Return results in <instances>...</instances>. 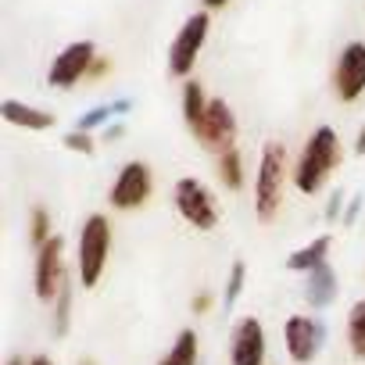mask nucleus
<instances>
[{"label":"nucleus","mask_w":365,"mask_h":365,"mask_svg":"<svg viewBox=\"0 0 365 365\" xmlns=\"http://www.w3.org/2000/svg\"><path fill=\"white\" fill-rule=\"evenodd\" d=\"M336 168H340V136H336L333 125H319V129L304 140L301 154L294 158L290 182H294L297 194L315 197L326 182H329V175H333Z\"/></svg>","instance_id":"f257e3e1"},{"label":"nucleus","mask_w":365,"mask_h":365,"mask_svg":"<svg viewBox=\"0 0 365 365\" xmlns=\"http://www.w3.org/2000/svg\"><path fill=\"white\" fill-rule=\"evenodd\" d=\"M287 168H294L290 158H287V147L279 140H269L258 154V175H255V215L262 222H276L279 212H283Z\"/></svg>","instance_id":"f03ea898"},{"label":"nucleus","mask_w":365,"mask_h":365,"mask_svg":"<svg viewBox=\"0 0 365 365\" xmlns=\"http://www.w3.org/2000/svg\"><path fill=\"white\" fill-rule=\"evenodd\" d=\"M108 255H111V219L104 212L86 215L83 230H79V244H76V276L79 287L93 290L108 269Z\"/></svg>","instance_id":"7ed1b4c3"},{"label":"nucleus","mask_w":365,"mask_h":365,"mask_svg":"<svg viewBox=\"0 0 365 365\" xmlns=\"http://www.w3.org/2000/svg\"><path fill=\"white\" fill-rule=\"evenodd\" d=\"M208 33H212V11H194L179 26V33L168 47V72L175 79H190V72L197 68L201 51L208 43Z\"/></svg>","instance_id":"20e7f679"},{"label":"nucleus","mask_w":365,"mask_h":365,"mask_svg":"<svg viewBox=\"0 0 365 365\" xmlns=\"http://www.w3.org/2000/svg\"><path fill=\"white\" fill-rule=\"evenodd\" d=\"M172 201H175V212L187 219L194 230L212 233L219 226V201H215V194L205 187L201 179L182 175L175 187H172Z\"/></svg>","instance_id":"39448f33"},{"label":"nucleus","mask_w":365,"mask_h":365,"mask_svg":"<svg viewBox=\"0 0 365 365\" xmlns=\"http://www.w3.org/2000/svg\"><path fill=\"white\" fill-rule=\"evenodd\" d=\"M154 197V168L140 158L125 161L111 182V190H108V201L115 212H136L143 208L147 201Z\"/></svg>","instance_id":"423d86ee"},{"label":"nucleus","mask_w":365,"mask_h":365,"mask_svg":"<svg viewBox=\"0 0 365 365\" xmlns=\"http://www.w3.org/2000/svg\"><path fill=\"white\" fill-rule=\"evenodd\" d=\"M68 283V269H65V240L51 237L40 251H36V269H33V290L43 304H54L61 297Z\"/></svg>","instance_id":"0eeeda50"},{"label":"nucleus","mask_w":365,"mask_h":365,"mask_svg":"<svg viewBox=\"0 0 365 365\" xmlns=\"http://www.w3.org/2000/svg\"><path fill=\"white\" fill-rule=\"evenodd\" d=\"M97 58H101V54H97L93 40H76V43H68L65 51L54 54V61H51V68H47V86H54V90H72L76 83L90 79V68H93Z\"/></svg>","instance_id":"6e6552de"},{"label":"nucleus","mask_w":365,"mask_h":365,"mask_svg":"<svg viewBox=\"0 0 365 365\" xmlns=\"http://www.w3.org/2000/svg\"><path fill=\"white\" fill-rule=\"evenodd\" d=\"M333 93L340 104H354L365 97V43L351 40L344 43V51L336 54L333 65Z\"/></svg>","instance_id":"1a4fd4ad"},{"label":"nucleus","mask_w":365,"mask_h":365,"mask_svg":"<svg viewBox=\"0 0 365 365\" xmlns=\"http://www.w3.org/2000/svg\"><path fill=\"white\" fill-rule=\"evenodd\" d=\"M194 140L205 150H212L215 158L237 147V115H233V108L222 97H212V108H208L205 122L194 129Z\"/></svg>","instance_id":"9d476101"},{"label":"nucleus","mask_w":365,"mask_h":365,"mask_svg":"<svg viewBox=\"0 0 365 365\" xmlns=\"http://www.w3.org/2000/svg\"><path fill=\"white\" fill-rule=\"evenodd\" d=\"M322 340H326V329L312 315H290L283 322V347H287L290 361H297V365L315 361L322 351Z\"/></svg>","instance_id":"9b49d317"},{"label":"nucleus","mask_w":365,"mask_h":365,"mask_svg":"<svg viewBox=\"0 0 365 365\" xmlns=\"http://www.w3.org/2000/svg\"><path fill=\"white\" fill-rule=\"evenodd\" d=\"M265 326L258 322V315H244L230 336V365H265Z\"/></svg>","instance_id":"f8f14e48"},{"label":"nucleus","mask_w":365,"mask_h":365,"mask_svg":"<svg viewBox=\"0 0 365 365\" xmlns=\"http://www.w3.org/2000/svg\"><path fill=\"white\" fill-rule=\"evenodd\" d=\"M0 115H4V122L19 125V129H29V133H47L54 129V111L47 108H33V104H22V101H4L0 104Z\"/></svg>","instance_id":"ddd939ff"},{"label":"nucleus","mask_w":365,"mask_h":365,"mask_svg":"<svg viewBox=\"0 0 365 365\" xmlns=\"http://www.w3.org/2000/svg\"><path fill=\"white\" fill-rule=\"evenodd\" d=\"M304 279H308V283H304V301H308L315 312H322V308H329V304L336 301V272H333L329 262L319 265L315 272H308Z\"/></svg>","instance_id":"4468645a"},{"label":"nucleus","mask_w":365,"mask_h":365,"mask_svg":"<svg viewBox=\"0 0 365 365\" xmlns=\"http://www.w3.org/2000/svg\"><path fill=\"white\" fill-rule=\"evenodd\" d=\"M329 247H333V240L322 233V237H315V240H308L304 247H297L290 258H287V269L290 272H315L319 265H326L329 262Z\"/></svg>","instance_id":"2eb2a0df"},{"label":"nucleus","mask_w":365,"mask_h":365,"mask_svg":"<svg viewBox=\"0 0 365 365\" xmlns=\"http://www.w3.org/2000/svg\"><path fill=\"white\" fill-rule=\"evenodd\" d=\"M201 361V336L197 329H179V336L172 340V347L161 354L158 365H197Z\"/></svg>","instance_id":"dca6fc26"},{"label":"nucleus","mask_w":365,"mask_h":365,"mask_svg":"<svg viewBox=\"0 0 365 365\" xmlns=\"http://www.w3.org/2000/svg\"><path fill=\"white\" fill-rule=\"evenodd\" d=\"M208 108H212V97L205 93V86H201L197 79H187V83H182V118H187L190 133L205 122Z\"/></svg>","instance_id":"f3484780"},{"label":"nucleus","mask_w":365,"mask_h":365,"mask_svg":"<svg viewBox=\"0 0 365 365\" xmlns=\"http://www.w3.org/2000/svg\"><path fill=\"white\" fill-rule=\"evenodd\" d=\"M215 172H219V182H222V187L226 190H244V154L233 147V150H226V154H219L215 158Z\"/></svg>","instance_id":"a211bd4d"},{"label":"nucleus","mask_w":365,"mask_h":365,"mask_svg":"<svg viewBox=\"0 0 365 365\" xmlns=\"http://www.w3.org/2000/svg\"><path fill=\"white\" fill-rule=\"evenodd\" d=\"M344 333H347V347H351V354H354L358 361H365V297L351 304Z\"/></svg>","instance_id":"6ab92c4d"},{"label":"nucleus","mask_w":365,"mask_h":365,"mask_svg":"<svg viewBox=\"0 0 365 365\" xmlns=\"http://www.w3.org/2000/svg\"><path fill=\"white\" fill-rule=\"evenodd\" d=\"M51 237H54V233H51V212H47L43 205H36V208L29 212V244L40 251Z\"/></svg>","instance_id":"aec40b11"},{"label":"nucleus","mask_w":365,"mask_h":365,"mask_svg":"<svg viewBox=\"0 0 365 365\" xmlns=\"http://www.w3.org/2000/svg\"><path fill=\"white\" fill-rule=\"evenodd\" d=\"M244 283H247V265L237 258V262L230 265V279H226V290H222V301H226L230 308L240 301V294H244Z\"/></svg>","instance_id":"412c9836"},{"label":"nucleus","mask_w":365,"mask_h":365,"mask_svg":"<svg viewBox=\"0 0 365 365\" xmlns=\"http://www.w3.org/2000/svg\"><path fill=\"white\" fill-rule=\"evenodd\" d=\"M111 115H118V104H101V108H93V111L79 115L76 129H83V133H93L97 125H111Z\"/></svg>","instance_id":"4be33fe9"},{"label":"nucleus","mask_w":365,"mask_h":365,"mask_svg":"<svg viewBox=\"0 0 365 365\" xmlns=\"http://www.w3.org/2000/svg\"><path fill=\"white\" fill-rule=\"evenodd\" d=\"M68 322H72V287L65 283L61 297L54 301V333L65 336V333H68Z\"/></svg>","instance_id":"5701e85b"},{"label":"nucleus","mask_w":365,"mask_h":365,"mask_svg":"<svg viewBox=\"0 0 365 365\" xmlns=\"http://www.w3.org/2000/svg\"><path fill=\"white\" fill-rule=\"evenodd\" d=\"M65 147H68V150H76V154H93V150H97V140H93V133L72 129V133L65 136Z\"/></svg>","instance_id":"b1692460"},{"label":"nucleus","mask_w":365,"mask_h":365,"mask_svg":"<svg viewBox=\"0 0 365 365\" xmlns=\"http://www.w3.org/2000/svg\"><path fill=\"white\" fill-rule=\"evenodd\" d=\"M212 304H215V297H212L208 290H201V294H194V301H190V308H194V315H208V312H212Z\"/></svg>","instance_id":"393cba45"},{"label":"nucleus","mask_w":365,"mask_h":365,"mask_svg":"<svg viewBox=\"0 0 365 365\" xmlns=\"http://www.w3.org/2000/svg\"><path fill=\"white\" fill-rule=\"evenodd\" d=\"M340 208H344V194H333V197H329V205H326V219H329V222H336V219H340Z\"/></svg>","instance_id":"a878e982"},{"label":"nucleus","mask_w":365,"mask_h":365,"mask_svg":"<svg viewBox=\"0 0 365 365\" xmlns=\"http://www.w3.org/2000/svg\"><path fill=\"white\" fill-rule=\"evenodd\" d=\"M358 212H361V201H358V197H351V205H347V212H344V226H354Z\"/></svg>","instance_id":"bb28decb"},{"label":"nucleus","mask_w":365,"mask_h":365,"mask_svg":"<svg viewBox=\"0 0 365 365\" xmlns=\"http://www.w3.org/2000/svg\"><path fill=\"white\" fill-rule=\"evenodd\" d=\"M108 68H111V61H108V58H97V61H93V68H90V79H101V76H108Z\"/></svg>","instance_id":"cd10ccee"},{"label":"nucleus","mask_w":365,"mask_h":365,"mask_svg":"<svg viewBox=\"0 0 365 365\" xmlns=\"http://www.w3.org/2000/svg\"><path fill=\"white\" fill-rule=\"evenodd\" d=\"M122 133H125V125H122V122H111V125H104V140H122Z\"/></svg>","instance_id":"c85d7f7f"},{"label":"nucleus","mask_w":365,"mask_h":365,"mask_svg":"<svg viewBox=\"0 0 365 365\" xmlns=\"http://www.w3.org/2000/svg\"><path fill=\"white\" fill-rule=\"evenodd\" d=\"M354 154L365 158V122H361V129H358V136H354Z\"/></svg>","instance_id":"c756f323"},{"label":"nucleus","mask_w":365,"mask_h":365,"mask_svg":"<svg viewBox=\"0 0 365 365\" xmlns=\"http://www.w3.org/2000/svg\"><path fill=\"white\" fill-rule=\"evenodd\" d=\"M205 4V11H222V8H230V0H201Z\"/></svg>","instance_id":"7c9ffc66"},{"label":"nucleus","mask_w":365,"mask_h":365,"mask_svg":"<svg viewBox=\"0 0 365 365\" xmlns=\"http://www.w3.org/2000/svg\"><path fill=\"white\" fill-rule=\"evenodd\" d=\"M26 365H58V361H54V358H47V354H33Z\"/></svg>","instance_id":"2f4dec72"},{"label":"nucleus","mask_w":365,"mask_h":365,"mask_svg":"<svg viewBox=\"0 0 365 365\" xmlns=\"http://www.w3.org/2000/svg\"><path fill=\"white\" fill-rule=\"evenodd\" d=\"M8 365H26V358H19V354H15V358H8Z\"/></svg>","instance_id":"473e14b6"},{"label":"nucleus","mask_w":365,"mask_h":365,"mask_svg":"<svg viewBox=\"0 0 365 365\" xmlns=\"http://www.w3.org/2000/svg\"><path fill=\"white\" fill-rule=\"evenodd\" d=\"M79 365H97V361H93V358H83V361H79Z\"/></svg>","instance_id":"72a5a7b5"}]
</instances>
